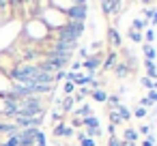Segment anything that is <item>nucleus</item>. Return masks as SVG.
<instances>
[{
  "instance_id": "37",
  "label": "nucleus",
  "mask_w": 157,
  "mask_h": 146,
  "mask_svg": "<svg viewBox=\"0 0 157 146\" xmlns=\"http://www.w3.org/2000/svg\"><path fill=\"white\" fill-rule=\"evenodd\" d=\"M142 2H144V5H146V2H151V0H142Z\"/></svg>"
},
{
  "instance_id": "23",
  "label": "nucleus",
  "mask_w": 157,
  "mask_h": 146,
  "mask_svg": "<svg viewBox=\"0 0 157 146\" xmlns=\"http://www.w3.org/2000/svg\"><path fill=\"white\" fill-rule=\"evenodd\" d=\"M142 86H144V88H148V90H153V88H155V82H153V80H148V77H142Z\"/></svg>"
},
{
  "instance_id": "20",
  "label": "nucleus",
  "mask_w": 157,
  "mask_h": 146,
  "mask_svg": "<svg viewBox=\"0 0 157 146\" xmlns=\"http://www.w3.org/2000/svg\"><path fill=\"white\" fill-rule=\"evenodd\" d=\"M127 73H129V71H127L125 65H118V67H116V77H125Z\"/></svg>"
},
{
  "instance_id": "18",
  "label": "nucleus",
  "mask_w": 157,
  "mask_h": 146,
  "mask_svg": "<svg viewBox=\"0 0 157 146\" xmlns=\"http://www.w3.org/2000/svg\"><path fill=\"white\" fill-rule=\"evenodd\" d=\"M144 26H146V20H136V22H133V30H136V32L144 30Z\"/></svg>"
},
{
  "instance_id": "16",
  "label": "nucleus",
  "mask_w": 157,
  "mask_h": 146,
  "mask_svg": "<svg viewBox=\"0 0 157 146\" xmlns=\"http://www.w3.org/2000/svg\"><path fill=\"white\" fill-rule=\"evenodd\" d=\"M114 62H116V52H110L108 58H105V62H103V69H110Z\"/></svg>"
},
{
  "instance_id": "30",
  "label": "nucleus",
  "mask_w": 157,
  "mask_h": 146,
  "mask_svg": "<svg viewBox=\"0 0 157 146\" xmlns=\"http://www.w3.org/2000/svg\"><path fill=\"white\" fill-rule=\"evenodd\" d=\"M153 140H155V137H153V135H148V137L142 142V146H155V142H153Z\"/></svg>"
},
{
  "instance_id": "1",
  "label": "nucleus",
  "mask_w": 157,
  "mask_h": 146,
  "mask_svg": "<svg viewBox=\"0 0 157 146\" xmlns=\"http://www.w3.org/2000/svg\"><path fill=\"white\" fill-rule=\"evenodd\" d=\"M84 32V24L82 22H69L65 26L58 28V41H69V43H78V39Z\"/></svg>"
},
{
  "instance_id": "26",
  "label": "nucleus",
  "mask_w": 157,
  "mask_h": 146,
  "mask_svg": "<svg viewBox=\"0 0 157 146\" xmlns=\"http://www.w3.org/2000/svg\"><path fill=\"white\" fill-rule=\"evenodd\" d=\"M80 116H90V105H84V107H80V112H78Z\"/></svg>"
},
{
  "instance_id": "15",
  "label": "nucleus",
  "mask_w": 157,
  "mask_h": 146,
  "mask_svg": "<svg viewBox=\"0 0 157 146\" xmlns=\"http://www.w3.org/2000/svg\"><path fill=\"white\" fill-rule=\"evenodd\" d=\"M116 110H118V116H121L123 120H129V116H131V112H129V110H127L125 105H121V103H118V105H116Z\"/></svg>"
},
{
  "instance_id": "28",
  "label": "nucleus",
  "mask_w": 157,
  "mask_h": 146,
  "mask_svg": "<svg viewBox=\"0 0 157 146\" xmlns=\"http://www.w3.org/2000/svg\"><path fill=\"white\" fill-rule=\"evenodd\" d=\"M148 105H153V101H151V99H148V97H144V99H142V101H140V107H144V110H146V107H148Z\"/></svg>"
},
{
  "instance_id": "32",
  "label": "nucleus",
  "mask_w": 157,
  "mask_h": 146,
  "mask_svg": "<svg viewBox=\"0 0 157 146\" xmlns=\"http://www.w3.org/2000/svg\"><path fill=\"white\" fill-rule=\"evenodd\" d=\"M110 103H112V107H116V105H118V97L112 95V97H110Z\"/></svg>"
},
{
  "instance_id": "5",
  "label": "nucleus",
  "mask_w": 157,
  "mask_h": 146,
  "mask_svg": "<svg viewBox=\"0 0 157 146\" xmlns=\"http://www.w3.org/2000/svg\"><path fill=\"white\" fill-rule=\"evenodd\" d=\"M67 15H69V22H82L86 20V5H71L67 9Z\"/></svg>"
},
{
  "instance_id": "36",
  "label": "nucleus",
  "mask_w": 157,
  "mask_h": 146,
  "mask_svg": "<svg viewBox=\"0 0 157 146\" xmlns=\"http://www.w3.org/2000/svg\"><path fill=\"white\" fill-rule=\"evenodd\" d=\"M75 5H86V0H75Z\"/></svg>"
},
{
  "instance_id": "12",
  "label": "nucleus",
  "mask_w": 157,
  "mask_h": 146,
  "mask_svg": "<svg viewBox=\"0 0 157 146\" xmlns=\"http://www.w3.org/2000/svg\"><path fill=\"white\" fill-rule=\"evenodd\" d=\"M142 50H144V56H146V60H151V62H153V60H155V56H157V54H155V50H153L148 43H144V45H142Z\"/></svg>"
},
{
  "instance_id": "31",
  "label": "nucleus",
  "mask_w": 157,
  "mask_h": 146,
  "mask_svg": "<svg viewBox=\"0 0 157 146\" xmlns=\"http://www.w3.org/2000/svg\"><path fill=\"white\" fill-rule=\"evenodd\" d=\"M155 39V32H153V28H148L146 30V41H153Z\"/></svg>"
},
{
  "instance_id": "34",
  "label": "nucleus",
  "mask_w": 157,
  "mask_h": 146,
  "mask_svg": "<svg viewBox=\"0 0 157 146\" xmlns=\"http://www.w3.org/2000/svg\"><path fill=\"white\" fill-rule=\"evenodd\" d=\"M148 99H151L153 103H157V90H151V95H148Z\"/></svg>"
},
{
  "instance_id": "2",
  "label": "nucleus",
  "mask_w": 157,
  "mask_h": 146,
  "mask_svg": "<svg viewBox=\"0 0 157 146\" xmlns=\"http://www.w3.org/2000/svg\"><path fill=\"white\" fill-rule=\"evenodd\" d=\"M20 112L17 116H43V103L39 97H28V99H20Z\"/></svg>"
},
{
  "instance_id": "17",
  "label": "nucleus",
  "mask_w": 157,
  "mask_h": 146,
  "mask_svg": "<svg viewBox=\"0 0 157 146\" xmlns=\"http://www.w3.org/2000/svg\"><path fill=\"white\" fill-rule=\"evenodd\" d=\"M80 146H97V142H95L93 137H84V135H80Z\"/></svg>"
},
{
  "instance_id": "4",
  "label": "nucleus",
  "mask_w": 157,
  "mask_h": 146,
  "mask_svg": "<svg viewBox=\"0 0 157 146\" xmlns=\"http://www.w3.org/2000/svg\"><path fill=\"white\" fill-rule=\"evenodd\" d=\"M15 118V127L17 129H39V125L43 122V116H13Z\"/></svg>"
},
{
  "instance_id": "19",
  "label": "nucleus",
  "mask_w": 157,
  "mask_h": 146,
  "mask_svg": "<svg viewBox=\"0 0 157 146\" xmlns=\"http://www.w3.org/2000/svg\"><path fill=\"white\" fill-rule=\"evenodd\" d=\"M67 133V127L63 125V122H58L56 127H54V135H65Z\"/></svg>"
},
{
  "instance_id": "35",
  "label": "nucleus",
  "mask_w": 157,
  "mask_h": 146,
  "mask_svg": "<svg viewBox=\"0 0 157 146\" xmlns=\"http://www.w3.org/2000/svg\"><path fill=\"white\" fill-rule=\"evenodd\" d=\"M123 146H136V142H123Z\"/></svg>"
},
{
  "instance_id": "33",
  "label": "nucleus",
  "mask_w": 157,
  "mask_h": 146,
  "mask_svg": "<svg viewBox=\"0 0 157 146\" xmlns=\"http://www.w3.org/2000/svg\"><path fill=\"white\" fill-rule=\"evenodd\" d=\"M148 131H151V127H148V125H142V127H140V133H144V135H148Z\"/></svg>"
},
{
  "instance_id": "11",
  "label": "nucleus",
  "mask_w": 157,
  "mask_h": 146,
  "mask_svg": "<svg viewBox=\"0 0 157 146\" xmlns=\"http://www.w3.org/2000/svg\"><path fill=\"white\" fill-rule=\"evenodd\" d=\"M136 140H138V131L131 129V127H127V129H125V140H123V142H136Z\"/></svg>"
},
{
  "instance_id": "10",
  "label": "nucleus",
  "mask_w": 157,
  "mask_h": 146,
  "mask_svg": "<svg viewBox=\"0 0 157 146\" xmlns=\"http://www.w3.org/2000/svg\"><path fill=\"white\" fill-rule=\"evenodd\" d=\"M144 67H146V77H148V80H157V69H155V62L146 60V62H144Z\"/></svg>"
},
{
  "instance_id": "38",
  "label": "nucleus",
  "mask_w": 157,
  "mask_h": 146,
  "mask_svg": "<svg viewBox=\"0 0 157 146\" xmlns=\"http://www.w3.org/2000/svg\"><path fill=\"white\" fill-rule=\"evenodd\" d=\"M37 146H45V144H37Z\"/></svg>"
},
{
  "instance_id": "9",
  "label": "nucleus",
  "mask_w": 157,
  "mask_h": 146,
  "mask_svg": "<svg viewBox=\"0 0 157 146\" xmlns=\"http://www.w3.org/2000/svg\"><path fill=\"white\" fill-rule=\"evenodd\" d=\"M82 125H86V129H93V131L99 129V120H97L95 116H86V118L82 120Z\"/></svg>"
},
{
  "instance_id": "24",
  "label": "nucleus",
  "mask_w": 157,
  "mask_h": 146,
  "mask_svg": "<svg viewBox=\"0 0 157 146\" xmlns=\"http://www.w3.org/2000/svg\"><path fill=\"white\" fill-rule=\"evenodd\" d=\"M133 114H136V118H144V116H146V110H144V107H140V105H138V107H136V112H133Z\"/></svg>"
},
{
  "instance_id": "25",
  "label": "nucleus",
  "mask_w": 157,
  "mask_h": 146,
  "mask_svg": "<svg viewBox=\"0 0 157 146\" xmlns=\"http://www.w3.org/2000/svg\"><path fill=\"white\" fill-rule=\"evenodd\" d=\"M108 144H110V146H123V140H118V137L112 135V137L108 140Z\"/></svg>"
},
{
  "instance_id": "39",
  "label": "nucleus",
  "mask_w": 157,
  "mask_h": 146,
  "mask_svg": "<svg viewBox=\"0 0 157 146\" xmlns=\"http://www.w3.org/2000/svg\"><path fill=\"white\" fill-rule=\"evenodd\" d=\"M103 2H108V0H103Z\"/></svg>"
},
{
  "instance_id": "3",
  "label": "nucleus",
  "mask_w": 157,
  "mask_h": 146,
  "mask_svg": "<svg viewBox=\"0 0 157 146\" xmlns=\"http://www.w3.org/2000/svg\"><path fill=\"white\" fill-rule=\"evenodd\" d=\"M39 75V67L37 65H20L11 71V77L15 82H35Z\"/></svg>"
},
{
  "instance_id": "21",
  "label": "nucleus",
  "mask_w": 157,
  "mask_h": 146,
  "mask_svg": "<svg viewBox=\"0 0 157 146\" xmlns=\"http://www.w3.org/2000/svg\"><path fill=\"white\" fill-rule=\"evenodd\" d=\"M110 120H112V127H114V125H121L123 118L118 116V112H110Z\"/></svg>"
},
{
  "instance_id": "7",
  "label": "nucleus",
  "mask_w": 157,
  "mask_h": 146,
  "mask_svg": "<svg viewBox=\"0 0 157 146\" xmlns=\"http://www.w3.org/2000/svg\"><path fill=\"white\" fill-rule=\"evenodd\" d=\"M99 65H101V56H93V58H86L84 69H86L88 73H93V71H97V69H99Z\"/></svg>"
},
{
  "instance_id": "6",
  "label": "nucleus",
  "mask_w": 157,
  "mask_h": 146,
  "mask_svg": "<svg viewBox=\"0 0 157 146\" xmlns=\"http://www.w3.org/2000/svg\"><path fill=\"white\" fill-rule=\"evenodd\" d=\"M78 43H69V41H56V50L54 52H65V54H73Z\"/></svg>"
},
{
  "instance_id": "14",
  "label": "nucleus",
  "mask_w": 157,
  "mask_h": 146,
  "mask_svg": "<svg viewBox=\"0 0 157 146\" xmlns=\"http://www.w3.org/2000/svg\"><path fill=\"white\" fill-rule=\"evenodd\" d=\"M93 99H95V101H99V103H103V101H108V95H105L103 90H99V88H97V90H93Z\"/></svg>"
},
{
  "instance_id": "13",
  "label": "nucleus",
  "mask_w": 157,
  "mask_h": 146,
  "mask_svg": "<svg viewBox=\"0 0 157 146\" xmlns=\"http://www.w3.org/2000/svg\"><path fill=\"white\" fill-rule=\"evenodd\" d=\"M108 37H110V41H112L114 45H121V37H118L116 28H110V30H108Z\"/></svg>"
},
{
  "instance_id": "22",
  "label": "nucleus",
  "mask_w": 157,
  "mask_h": 146,
  "mask_svg": "<svg viewBox=\"0 0 157 146\" xmlns=\"http://www.w3.org/2000/svg\"><path fill=\"white\" fill-rule=\"evenodd\" d=\"M129 39H131V41H136V43H140V41H142V35H140V32H136V30H129Z\"/></svg>"
},
{
  "instance_id": "8",
  "label": "nucleus",
  "mask_w": 157,
  "mask_h": 146,
  "mask_svg": "<svg viewBox=\"0 0 157 146\" xmlns=\"http://www.w3.org/2000/svg\"><path fill=\"white\" fill-rule=\"evenodd\" d=\"M20 129L15 127V122H0V133H7V135H13L17 133Z\"/></svg>"
},
{
  "instance_id": "27",
  "label": "nucleus",
  "mask_w": 157,
  "mask_h": 146,
  "mask_svg": "<svg viewBox=\"0 0 157 146\" xmlns=\"http://www.w3.org/2000/svg\"><path fill=\"white\" fill-rule=\"evenodd\" d=\"M73 90H75V86H73V82H67V84H65V92H67V95H71Z\"/></svg>"
},
{
  "instance_id": "29",
  "label": "nucleus",
  "mask_w": 157,
  "mask_h": 146,
  "mask_svg": "<svg viewBox=\"0 0 157 146\" xmlns=\"http://www.w3.org/2000/svg\"><path fill=\"white\" fill-rule=\"evenodd\" d=\"M73 107V97H67L65 99V110H71Z\"/></svg>"
}]
</instances>
